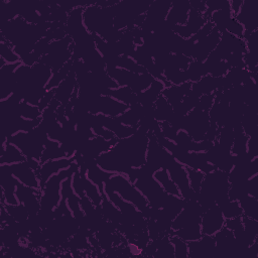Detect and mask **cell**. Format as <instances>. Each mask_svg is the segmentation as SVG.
Listing matches in <instances>:
<instances>
[{"label":"cell","instance_id":"cell-18","mask_svg":"<svg viewBox=\"0 0 258 258\" xmlns=\"http://www.w3.org/2000/svg\"><path fill=\"white\" fill-rule=\"evenodd\" d=\"M186 172H187V178H188V183L190 188L198 194L200 191L202 182L204 180L205 173L199 169L189 168V167H186Z\"/></svg>","mask_w":258,"mask_h":258},{"label":"cell","instance_id":"cell-12","mask_svg":"<svg viewBox=\"0 0 258 258\" xmlns=\"http://www.w3.org/2000/svg\"><path fill=\"white\" fill-rule=\"evenodd\" d=\"M0 58L3 59L5 64H16L21 62V59L14 50L12 44L2 37L0 40Z\"/></svg>","mask_w":258,"mask_h":258},{"label":"cell","instance_id":"cell-10","mask_svg":"<svg viewBox=\"0 0 258 258\" xmlns=\"http://www.w3.org/2000/svg\"><path fill=\"white\" fill-rule=\"evenodd\" d=\"M174 112L172 106L168 103V101L160 95L158 99L155 101L153 105V116L154 119L158 122H169V120L172 118Z\"/></svg>","mask_w":258,"mask_h":258},{"label":"cell","instance_id":"cell-11","mask_svg":"<svg viewBox=\"0 0 258 258\" xmlns=\"http://www.w3.org/2000/svg\"><path fill=\"white\" fill-rule=\"evenodd\" d=\"M152 176L167 195L179 196L178 188H177L176 184L173 182V180L171 179L169 172L166 168H164V167L158 168L157 170H155L152 173Z\"/></svg>","mask_w":258,"mask_h":258},{"label":"cell","instance_id":"cell-15","mask_svg":"<svg viewBox=\"0 0 258 258\" xmlns=\"http://www.w3.org/2000/svg\"><path fill=\"white\" fill-rule=\"evenodd\" d=\"M220 209H221L226 220L243 216V211H242L239 201L229 200L225 204L220 206Z\"/></svg>","mask_w":258,"mask_h":258},{"label":"cell","instance_id":"cell-4","mask_svg":"<svg viewBox=\"0 0 258 258\" xmlns=\"http://www.w3.org/2000/svg\"><path fill=\"white\" fill-rule=\"evenodd\" d=\"M16 196L19 203L27 209L29 217L37 216L40 210V190L17 183Z\"/></svg>","mask_w":258,"mask_h":258},{"label":"cell","instance_id":"cell-5","mask_svg":"<svg viewBox=\"0 0 258 258\" xmlns=\"http://www.w3.org/2000/svg\"><path fill=\"white\" fill-rule=\"evenodd\" d=\"M216 255V242L213 236L203 235L188 242V258H213Z\"/></svg>","mask_w":258,"mask_h":258},{"label":"cell","instance_id":"cell-1","mask_svg":"<svg viewBox=\"0 0 258 258\" xmlns=\"http://www.w3.org/2000/svg\"><path fill=\"white\" fill-rule=\"evenodd\" d=\"M6 166L18 183L32 187L37 190L41 189V181L37 172L28 165L26 160Z\"/></svg>","mask_w":258,"mask_h":258},{"label":"cell","instance_id":"cell-2","mask_svg":"<svg viewBox=\"0 0 258 258\" xmlns=\"http://www.w3.org/2000/svg\"><path fill=\"white\" fill-rule=\"evenodd\" d=\"M225 217L218 205L205 210L201 217L203 235L214 236L225 226Z\"/></svg>","mask_w":258,"mask_h":258},{"label":"cell","instance_id":"cell-14","mask_svg":"<svg viewBox=\"0 0 258 258\" xmlns=\"http://www.w3.org/2000/svg\"><path fill=\"white\" fill-rule=\"evenodd\" d=\"M186 74H187L188 82L196 83L200 79H202L204 76L208 75V72L203 61H198L192 59L190 64L186 69Z\"/></svg>","mask_w":258,"mask_h":258},{"label":"cell","instance_id":"cell-9","mask_svg":"<svg viewBox=\"0 0 258 258\" xmlns=\"http://www.w3.org/2000/svg\"><path fill=\"white\" fill-rule=\"evenodd\" d=\"M191 91V83L186 82L181 85H170L165 87L162 91V96L168 101V103L174 108L177 106L182 99Z\"/></svg>","mask_w":258,"mask_h":258},{"label":"cell","instance_id":"cell-19","mask_svg":"<svg viewBox=\"0 0 258 258\" xmlns=\"http://www.w3.org/2000/svg\"><path fill=\"white\" fill-rule=\"evenodd\" d=\"M226 32L235 37L243 38L245 33V28L235 17H233L232 19H230V21L226 25Z\"/></svg>","mask_w":258,"mask_h":258},{"label":"cell","instance_id":"cell-3","mask_svg":"<svg viewBox=\"0 0 258 258\" xmlns=\"http://www.w3.org/2000/svg\"><path fill=\"white\" fill-rule=\"evenodd\" d=\"M207 21L208 19L203 13L190 8L186 22L183 25L174 26L172 31L183 39H189L202 29Z\"/></svg>","mask_w":258,"mask_h":258},{"label":"cell","instance_id":"cell-6","mask_svg":"<svg viewBox=\"0 0 258 258\" xmlns=\"http://www.w3.org/2000/svg\"><path fill=\"white\" fill-rule=\"evenodd\" d=\"M190 10L189 1H174L171 2L170 8L165 18V23L172 29L174 26L183 25L188 17Z\"/></svg>","mask_w":258,"mask_h":258},{"label":"cell","instance_id":"cell-7","mask_svg":"<svg viewBox=\"0 0 258 258\" xmlns=\"http://www.w3.org/2000/svg\"><path fill=\"white\" fill-rule=\"evenodd\" d=\"M72 166H73V159L70 157L52 159V160H48V161L41 163V165L37 171V174L41 181V187L48 180V178H50L53 174H55L63 169L70 168Z\"/></svg>","mask_w":258,"mask_h":258},{"label":"cell","instance_id":"cell-20","mask_svg":"<svg viewBox=\"0 0 258 258\" xmlns=\"http://www.w3.org/2000/svg\"><path fill=\"white\" fill-rule=\"evenodd\" d=\"M215 100H216L215 94H213V95H202L200 97L199 104H198L197 107H199L200 109H202L204 111L209 112L210 109L212 108V106L214 105Z\"/></svg>","mask_w":258,"mask_h":258},{"label":"cell","instance_id":"cell-8","mask_svg":"<svg viewBox=\"0 0 258 258\" xmlns=\"http://www.w3.org/2000/svg\"><path fill=\"white\" fill-rule=\"evenodd\" d=\"M79 88L78 81L76 78L75 73L72 72L69 74V76L61 82V84L54 90V98L64 107L69 104L71 101L73 95Z\"/></svg>","mask_w":258,"mask_h":258},{"label":"cell","instance_id":"cell-16","mask_svg":"<svg viewBox=\"0 0 258 258\" xmlns=\"http://www.w3.org/2000/svg\"><path fill=\"white\" fill-rule=\"evenodd\" d=\"M7 214L9 215V217L14 221V222H23L26 221L29 218V213L27 211V209L21 205H13V206H5L3 205Z\"/></svg>","mask_w":258,"mask_h":258},{"label":"cell","instance_id":"cell-17","mask_svg":"<svg viewBox=\"0 0 258 258\" xmlns=\"http://www.w3.org/2000/svg\"><path fill=\"white\" fill-rule=\"evenodd\" d=\"M169 240L173 247L174 258H188V242L176 235H169Z\"/></svg>","mask_w":258,"mask_h":258},{"label":"cell","instance_id":"cell-13","mask_svg":"<svg viewBox=\"0 0 258 258\" xmlns=\"http://www.w3.org/2000/svg\"><path fill=\"white\" fill-rule=\"evenodd\" d=\"M239 203L241 205L243 216L258 220V199L251 196L246 195L241 200H239Z\"/></svg>","mask_w":258,"mask_h":258}]
</instances>
